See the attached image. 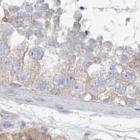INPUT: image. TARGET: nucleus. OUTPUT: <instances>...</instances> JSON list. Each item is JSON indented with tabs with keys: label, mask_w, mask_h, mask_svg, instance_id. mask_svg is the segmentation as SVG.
Returning <instances> with one entry per match:
<instances>
[{
	"label": "nucleus",
	"mask_w": 140,
	"mask_h": 140,
	"mask_svg": "<svg viewBox=\"0 0 140 140\" xmlns=\"http://www.w3.org/2000/svg\"><path fill=\"white\" fill-rule=\"evenodd\" d=\"M29 55H30V56L32 58L35 59V60H40L42 58L43 52L40 48H33L31 51Z\"/></svg>",
	"instance_id": "nucleus-1"
},
{
	"label": "nucleus",
	"mask_w": 140,
	"mask_h": 140,
	"mask_svg": "<svg viewBox=\"0 0 140 140\" xmlns=\"http://www.w3.org/2000/svg\"><path fill=\"white\" fill-rule=\"evenodd\" d=\"M92 86L93 88L95 90L97 91L102 92L105 90V87L104 84H103V83L101 81L99 80L94 81L92 83Z\"/></svg>",
	"instance_id": "nucleus-2"
},
{
	"label": "nucleus",
	"mask_w": 140,
	"mask_h": 140,
	"mask_svg": "<svg viewBox=\"0 0 140 140\" xmlns=\"http://www.w3.org/2000/svg\"><path fill=\"white\" fill-rule=\"evenodd\" d=\"M54 83L57 85H64L65 83V78L62 77H56L54 80Z\"/></svg>",
	"instance_id": "nucleus-3"
},
{
	"label": "nucleus",
	"mask_w": 140,
	"mask_h": 140,
	"mask_svg": "<svg viewBox=\"0 0 140 140\" xmlns=\"http://www.w3.org/2000/svg\"><path fill=\"white\" fill-rule=\"evenodd\" d=\"M125 86L122 83H119V84L116 85V87H115L116 91L117 93H120V94H122V93H123L125 91Z\"/></svg>",
	"instance_id": "nucleus-4"
},
{
	"label": "nucleus",
	"mask_w": 140,
	"mask_h": 140,
	"mask_svg": "<svg viewBox=\"0 0 140 140\" xmlns=\"http://www.w3.org/2000/svg\"><path fill=\"white\" fill-rule=\"evenodd\" d=\"M105 83L107 85H113L115 82V77H113V76H109V77H108L106 80H105Z\"/></svg>",
	"instance_id": "nucleus-5"
},
{
	"label": "nucleus",
	"mask_w": 140,
	"mask_h": 140,
	"mask_svg": "<svg viewBox=\"0 0 140 140\" xmlns=\"http://www.w3.org/2000/svg\"><path fill=\"white\" fill-rule=\"evenodd\" d=\"M134 77L133 73L131 72H126L123 74V78L125 81L132 80Z\"/></svg>",
	"instance_id": "nucleus-6"
},
{
	"label": "nucleus",
	"mask_w": 140,
	"mask_h": 140,
	"mask_svg": "<svg viewBox=\"0 0 140 140\" xmlns=\"http://www.w3.org/2000/svg\"><path fill=\"white\" fill-rule=\"evenodd\" d=\"M1 65L4 68H7L9 65V59L7 57H3L1 58Z\"/></svg>",
	"instance_id": "nucleus-7"
},
{
	"label": "nucleus",
	"mask_w": 140,
	"mask_h": 140,
	"mask_svg": "<svg viewBox=\"0 0 140 140\" xmlns=\"http://www.w3.org/2000/svg\"><path fill=\"white\" fill-rule=\"evenodd\" d=\"M19 79L22 81H26L28 80V75L27 73L25 72H23L19 74Z\"/></svg>",
	"instance_id": "nucleus-8"
},
{
	"label": "nucleus",
	"mask_w": 140,
	"mask_h": 140,
	"mask_svg": "<svg viewBox=\"0 0 140 140\" xmlns=\"http://www.w3.org/2000/svg\"><path fill=\"white\" fill-rule=\"evenodd\" d=\"M7 48L6 44L5 42H0V54H3Z\"/></svg>",
	"instance_id": "nucleus-9"
},
{
	"label": "nucleus",
	"mask_w": 140,
	"mask_h": 140,
	"mask_svg": "<svg viewBox=\"0 0 140 140\" xmlns=\"http://www.w3.org/2000/svg\"><path fill=\"white\" fill-rule=\"evenodd\" d=\"M12 68H13V69L14 71H18L21 68V63L18 62H14L13 65H12Z\"/></svg>",
	"instance_id": "nucleus-10"
},
{
	"label": "nucleus",
	"mask_w": 140,
	"mask_h": 140,
	"mask_svg": "<svg viewBox=\"0 0 140 140\" xmlns=\"http://www.w3.org/2000/svg\"><path fill=\"white\" fill-rule=\"evenodd\" d=\"M50 87L48 83L47 82H43L40 85V88L41 90H45Z\"/></svg>",
	"instance_id": "nucleus-11"
},
{
	"label": "nucleus",
	"mask_w": 140,
	"mask_h": 140,
	"mask_svg": "<svg viewBox=\"0 0 140 140\" xmlns=\"http://www.w3.org/2000/svg\"><path fill=\"white\" fill-rule=\"evenodd\" d=\"M68 85L70 86L73 85L74 84V82H75L74 79L72 75H69L68 76Z\"/></svg>",
	"instance_id": "nucleus-12"
},
{
	"label": "nucleus",
	"mask_w": 140,
	"mask_h": 140,
	"mask_svg": "<svg viewBox=\"0 0 140 140\" xmlns=\"http://www.w3.org/2000/svg\"><path fill=\"white\" fill-rule=\"evenodd\" d=\"M1 125L2 126L5 127V128H9V127H11L12 126V124L9 122H4L2 123Z\"/></svg>",
	"instance_id": "nucleus-13"
},
{
	"label": "nucleus",
	"mask_w": 140,
	"mask_h": 140,
	"mask_svg": "<svg viewBox=\"0 0 140 140\" xmlns=\"http://www.w3.org/2000/svg\"><path fill=\"white\" fill-rule=\"evenodd\" d=\"M51 93H52V94H53L54 95H59L60 94V90L58 89V88H54L52 91Z\"/></svg>",
	"instance_id": "nucleus-14"
},
{
	"label": "nucleus",
	"mask_w": 140,
	"mask_h": 140,
	"mask_svg": "<svg viewBox=\"0 0 140 140\" xmlns=\"http://www.w3.org/2000/svg\"><path fill=\"white\" fill-rule=\"evenodd\" d=\"M74 88L77 91H81V90H82V87L80 85H75L74 87Z\"/></svg>",
	"instance_id": "nucleus-15"
},
{
	"label": "nucleus",
	"mask_w": 140,
	"mask_h": 140,
	"mask_svg": "<svg viewBox=\"0 0 140 140\" xmlns=\"http://www.w3.org/2000/svg\"><path fill=\"white\" fill-rule=\"evenodd\" d=\"M11 86H12V87L14 88H18L21 87V86L19 85L18 84H15V83H12L11 84Z\"/></svg>",
	"instance_id": "nucleus-16"
},
{
	"label": "nucleus",
	"mask_w": 140,
	"mask_h": 140,
	"mask_svg": "<svg viewBox=\"0 0 140 140\" xmlns=\"http://www.w3.org/2000/svg\"><path fill=\"white\" fill-rule=\"evenodd\" d=\"M91 63L90 62H85V63H84V65L85 67H86V68H88V66L91 65Z\"/></svg>",
	"instance_id": "nucleus-17"
}]
</instances>
